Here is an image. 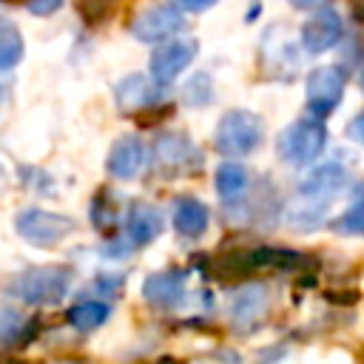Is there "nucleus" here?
I'll return each instance as SVG.
<instances>
[{"instance_id": "obj_8", "label": "nucleus", "mask_w": 364, "mask_h": 364, "mask_svg": "<svg viewBox=\"0 0 364 364\" xmlns=\"http://www.w3.org/2000/svg\"><path fill=\"white\" fill-rule=\"evenodd\" d=\"M344 34V23L338 11L333 9H318L304 26H301V46L307 54H321L330 51Z\"/></svg>"}, {"instance_id": "obj_27", "label": "nucleus", "mask_w": 364, "mask_h": 364, "mask_svg": "<svg viewBox=\"0 0 364 364\" xmlns=\"http://www.w3.org/2000/svg\"><path fill=\"white\" fill-rule=\"evenodd\" d=\"M330 0H290V6L293 9H299V11H310V9H324Z\"/></svg>"}, {"instance_id": "obj_1", "label": "nucleus", "mask_w": 364, "mask_h": 364, "mask_svg": "<svg viewBox=\"0 0 364 364\" xmlns=\"http://www.w3.org/2000/svg\"><path fill=\"white\" fill-rule=\"evenodd\" d=\"M71 284V270L63 264H43V267H28L17 273L9 284L6 293L20 299L23 304H57Z\"/></svg>"}, {"instance_id": "obj_7", "label": "nucleus", "mask_w": 364, "mask_h": 364, "mask_svg": "<svg viewBox=\"0 0 364 364\" xmlns=\"http://www.w3.org/2000/svg\"><path fill=\"white\" fill-rule=\"evenodd\" d=\"M182 11L176 6H151L139 11L131 23V34L142 43H159L182 28Z\"/></svg>"}, {"instance_id": "obj_29", "label": "nucleus", "mask_w": 364, "mask_h": 364, "mask_svg": "<svg viewBox=\"0 0 364 364\" xmlns=\"http://www.w3.org/2000/svg\"><path fill=\"white\" fill-rule=\"evenodd\" d=\"M3 188H6V173H3V168H0V193H3Z\"/></svg>"}, {"instance_id": "obj_14", "label": "nucleus", "mask_w": 364, "mask_h": 364, "mask_svg": "<svg viewBox=\"0 0 364 364\" xmlns=\"http://www.w3.org/2000/svg\"><path fill=\"white\" fill-rule=\"evenodd\" d=\"M125 230H128V242L131 245H148L162 233V213L159 208L148 205V202H134L128 208L125 216Z\"/></svg>"}, {"instance_id": "obj_13", "label": "nucleus", "mask_w": 364, "mask_h": 364, "mask_svg": "<svg viewBox=\"0 0 364 364\" xmlns=\"http://www.w3.org/2000/svg\"><path fill=\"white\" fill-rule=\"evenodd\" d=\"M145 162H148V151H145L142 139H139V136H122V139L114 142V148H111L105 165H108V173H111V176H117V179H131V176L142 173Z\"/></svg>"}, {"instance_id": "obj_3", "label": "nucleus", "mask_w": 364, "mask_h": 364, "mask_svg": "<svg viewBox=\"0 0 364 364\" xmlns=\"http://www.w3.org/2000/svg\"><path fill=\"white\" fill-rule=\"evenodd\" d=\"M264 125L253 111H228L213 134V145L222 156H245L259 148Z\"/></svg>"}, {"instance_id": "obj_10", "label": "nucleus", "mask_w": 364, "mask_h": 364, "mask_svg": "<svg viewBox=\"0 0 364 364\" xmlns=\"http://www.w3.org/2000/svg\"><path fill=\"white\" fill-rule=\"evenodd\" d=\"M156 165L168 173H188L199 168V151L191 139L179 134H165L156 139Z\"/></svg>"}, {"instance_id": "obj_18", "label": "nucleus", "mask_w": 364, "mask_h": 364, "mask_svg": "<svg viewBox=\"0 0 364 364\" xmlns=\"http://www.w3.org/2000/svg\"><path fill=\"white\" fill-rule=\"evenodd\" d=\"M108 316H111V307H108V304H102V301H80V304H74V307L68 310L65 318H68V324H71L74 330L91 333V330L102 327Z\"/></svg>"}, {"instance_id": "obj_24", "label": "nucleus", "mask_w": 364, "mask_h": 364, "mask_svg": "<svg viewBox=\"0 0 364 364\" xmlns=\"http://www.w3.org/2000/svg\"><path fill=\"white\" fill-rule=\"evenodd\" d=\"M63 3H65V0H26V9H28L31 14H37V17H48V14H54Z\"/></svg>"}, {"instance_id": "obj_11", "label": "nucleus", "mask_w": 364, "mask_h": 364, "mask_svg": "<svg viewBox=\"0 0 364 364\" xmlns=\"http://www.w3.org/2000/svg\"><path fill=\"white\" fill-rule=\"evenodd\" d=\"M185 284H188V273L185 270L151 273L145 279V284H142V296L154 307H176L185 299Z\"/></svg>"}, {"instance_id": "obj_17", "label": "nucleus", "mask_w": 364, "mask_h": 364, "mask_svg": "<svg viewBox=\"0 0 364 364\" xmlns=\"http://www.w3.org/2000/svg\"><path fill=\"white\" fill-rule=\"evenodd\" d=\"M213 182H216V193H219L225 202H236V199L245 196L250 176H247L245 165L228 159V162H222V165L216 168V179H213Z\"/></svg>"}, {"instance_id": "obj_16", "label": "nucleus", "mask_w": 364, "mask_h": 364, "mask_svg": "<svg viewBox=\"0 0 364 364\" xmlns=\"http://www.w3.org/2000/svg\"><path fill=\"white\" fill-rule=\"evenodd\" d=\"M208 222H210L208 205H202L193 196L176 199V205H173V228L179 230V236L196 239V236H202L208 230Z\"/></svg>"}, {"instance_id": "obj_26", "label": "nucleus", "mask_w": 364, "mask_h": 364, "mask_svg": "<svg viewBox=\"0 0 364 364\" xmlns=\"http://www.w3.org/2000/svg\"><path fill=\"white\" fill-rule=\"evenodd\" d=\"M347 134H350V139H355V142H361L364 145V111L347 125Z\"/></svg>"}, {"instance_id": "obj_6", "label": "nucleus", "mask_w": 364, "mask_h": 364, "mask_svg": "<svg viewBox=\"0 0 364 364\" xmlns=\"http://www.w3.org/2000/svg\"><path fill=\"white\" fill-rule=\"evenodd\" d=\"M196 40H171L151 54V80L159 85L173 82L196 57Z\"/></svg>"}, {"instance_id": "obj_19", "label": "nucleus", "mask_w": 364, "mask_h": 364, "mask_svg": "<svg viewBox=\"0 0 364 364\" xmlns=\"http://www.w3.org/2000/svg\"><path fill=\"white\" fill-rule=\"evenodd\" d=\"M23 51H26V43L20 28L11 20L0 17V71H11L23 60Z\"/></svg>"}, {"instance_id": "obj_25", "label": "nucleus", "mask_w": 364, "mask_h": 364, "mask_svg": "<svg viewBox=\"0 0 364 364\" xmlns=\"http://www.w3.org/2000/svg\"><path fill=\"white\" fill-rule=\"evenodd\" d=\"M179 9H185V11H208V9H213L219 0H173Z\"/></svg>"}, {"instance_id": "obj_9", "label": "nucleus", "mask_w": 364, "mask_h": 364, "mask_svg": "<svg viewBox=\"0 0 364 364\" xmlns=\"http://www.w3.org/2000/svg\"><path fill=\"white\" fill-rule=\"evenodd\" d=\"M344 185H347L344 168L336 165V162H330V165H321L318 171H313V173L301 182V188H299L296 196L304 199V202H313V205L327 208V202L336 199V196L344 191Z\"/></svg>"}, {"instance_id": "obj_21", "label": "nucleus", "mask_w": 364, "mask_h": 364, "mask_svg": "<svg viewBox=\"0 0 364 364\" xmlns=\"http://www.w3.org/2000/svg\"><path fill=\"white\" fill-rule=\"evenodd\" d=\"M91 222H94V228L102 230V233L114 230V225H117V202H114L105 191H100V193L94 196V202H91Z\"/></svg>"}, {"instance_id": "obj_22", "label": "nucleus", "mask_w": 364, "mask_h": 364, "mask_svg": "<svg viewBox=\"0 0 364 364\" xmlns=\"http://www.w3.org/2000/svg\"><path fill=\"white\" fill-rule=\"evenodd\" d=\"M333 228L344 236H364V199H355L336 222Z\"/></svg>"}, {"instance_id": "obj_15", "label": "nucleus", "mask_w": 364, "mask_h": 364, "mask_svg": "<svg viewBox=\"0 0 364 364\" xmlns=\"http://www.w3.org/2000/svg\"><path fill=\"white\" fill-rule=\"evenodd\" d=\"M264 313H267V290L262 284H250V287L239 290L236 299H233V304H230L233 324L242 327V330L256 327Z\"/></svg>"}, {"instance_id": "obj_4", "label": "nucleus", "mask_w": 364, "mask_h": 364, "mask_svg": "<svg viewBox=\"0 0 364 364\" xmlns=\"http://www.w3.org/2000/svg\"><path fill=\"white\" fill-rule=\"evenodd\" d=\"M14 225H17V233L37 247H51L74 230V222L68 216L54 213V210H40V208H28L17 213Z\"/></svg>"}, {"instance_id": "obj_28", "label": "nucleus", "mask_w": 364, "mask_h": 364, "mask_svg": "<svg viewBox=\"0 0 364 364\" xmlns=\"http://www.w3.org/2000/svg\"><path fill=\"white\" fill-rule=\"evenodd\" d=\"M350 9H353V17L364 23V0H350Z\"/></svg>"}, {"instance_id": "obj_12", "label": "nucleus", "mask_w": 364, "mask_h": 364, "mask_svg": "<svg viewBox=\"0 0 364 364\" xmlns=\"http://www.w3.org/2000/svg\"><path fill=\"white\" fill-rule=\"evenodd\" d=\"M114 94H117V105H119V111L122 114H139V111H148V108H154L159 100H162V88H159V82L154 80V82H148L145 77H125L117 88H114Z\"/></svg>"}, {"instance_id": "obj_5", "label": "nucleus", "mask_w": 364, "mask_h": 364, "mask_svg": "<svg viewBox=\"0 0 364 364\" xmlns=\"http://www.w3.org/2000/svg\"><path fill=\"white\" fill-rule=\"evenodd\" d=\"M344 94V71L338 65H318L307 74V108L316 117H327Z\"/></svg>"}, {"instance_id": "obj_23", "label": "nucleus", "mask_w": 364, "mask_h": 364, "mask_svg": "<svg viewBox=\"0 0 364 364\" xmlns=\"http://www.w3.org/2000/svg\"><path fill=\"white\" fill-rule=\"evenodd\" d=\"M77 11L88 26H97L102 20L111 17L114 11V0H77Z\"/></svg>"}, {"instance_id": "obj_2", "label": "nucleus", "mask_w": 364, "mask_h": 364, "mask_svg": "<svg viewBox=\"0 0 364 364\" xmlns=\"http://www.w3.org/2000/svg\"><path fill=\"white\" fill-rule=\"evenodd\" d=\"M324 145H327V128L318 117L296 119L276 139V151L287 165H310L313 159H318Z\"/></svg>"}, {"instance_id": "obj_30", "label": "nucleus", "mask_w": 364, "mask_h": 364, "mask_svg": "<svg viewBox=\"0 0 364 364\" xmlns=\"http://www.w3.org/2000/svg\"><path fill=\"white\" fill-rule=\"evenodd\" d=\"M361 88H364V68H361Z\"/></svg>"}, {"instance_id": "obj_20", "label": "nucleus", "mask_w": 364, "mask_h": 364, "mask_svg": "<svg viewBox=\"0 0 364 364\" xmlns=\"http://www.w3.org/2000/svg\"><path fill=\"white\" fill-rule=\"evenodd\" d=\"M37 333V324L34 321H26L20 313H11V310H0V344H28Z\"/></svg>"}, {"instance_id": "obj_31", "label": "nucleus", "mask_w": 364, "mask_h": 364, "mask_svg": "<svg viewBox=\"0 0 364 364\" xmlns=\"http://www.w3.org/2000/svg\"><path fill=\"white\" fill-rule=\"evenodd\" d=\"M6 3H23V0H6Z\"/></svg>"}]
</instances>
